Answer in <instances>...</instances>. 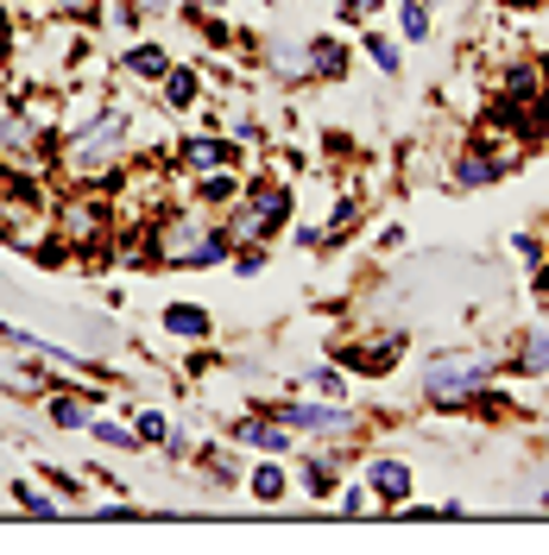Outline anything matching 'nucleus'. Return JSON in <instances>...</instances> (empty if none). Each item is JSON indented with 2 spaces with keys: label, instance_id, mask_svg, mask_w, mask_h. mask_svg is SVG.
I'll return each instance as SVG.
<instances>
[{
  "label": "nucleus",
  "instance_id": "f257e3e1",
  "mask_svg": "<svg viewBox=\"0 0 549 555\" xmlns=\"http://www.w3.org/2000/svg\"><path fill=\"white\" fill-rule=\"evenodd\" d=\"M127 139H133V102L127 95H107L102 114L89 127H76V133L58 139V177L64 183H114V171L133 158Z\"/></svg>",
  "mask_w": 549,
  "mask_h": 555
},
{
  "label": "nucleus",
  "instance_id": "f03ea898",
  "mask_svg": "<svg viewBox=\"0 0 549 555\" xmlns=\"http://www.w3.org/2000/svg\"><path fill=\"white\" fill-rule=\"evenodd\" d=\"M114 241V203L107 183H69V196L51 203V246L58 259H95Z\"/></svg>",
  "mask_w": 549,
  "mask_h": 555
},
{
  "label": "nucleus",
  "instance_id": "7ed1b4c3",
  "mask_svg": "<svg viewBox=\"0 0 549 555\" xmlns=\"http://www.w3.org/2000/svg\"><path fill=\"white\" fill-rule=\"evenodd\" d=\"M499 366H506V353L499 347H443V353H430L423 360V404L430 411H461V398L468 391H481V385L499 379Z\"/></svg>",
  "mask_w": 549,
  "mask_h": 555
},
{
  "label": "nucleus",
  "instance_id": "20e7f679",
  "mask_svg": "<svg viewBox=\"0 0 549 555\" xmlns=\"http://www.w3.org/2000/svg\"><path fill=\"white\" fill-rule=\"evenodd\" d=\"M266 411H272L278 423H291L297 436H309V442H329V449L367 436V416L354 411V404H342V398H278Z\"/></svg>",
  "mask_w": 549,
  "mask_h": 555
},
{
  "label": "nucleus",
  "instance_id": "39448f33",
  "mask_svg": "<svg viewBox=\"0 0 549 555\" xmlns=\"http://www.w3.org/2000/svg\"><path fill=\"white\" fill-rule=\"evenodd\" d=\"M518 171V145L506 139H493V127H486V139H474V145H461L455 158H448V190H493V183H506V177Z\"/></svg>",
  "mask_w": 549,
  "mask_h": 555
},
{
  "label": "nucleus",
  "instance_id": "423d86ee",
  "mask_svg": "<svg viewBox=\"0 0 549 555\" xmlns=\"http://www.w3.org/2000/svg\"><path fill=\"white\" fill-rule=\"evenodd\" d=\"M165 165H177L183 177H203V171H221V165H241L246 171V145L228 133H183L171 139V158Z\"/></svg>",
  "mask_w": 549,
  "mask_h": 555
},
{
  "label": "nucleus",
  "instance_id": "0eeeda50",
  "mask_svg": "<svg viewBox=\"0 0 549 555\" xmlns=\"http://www.w3.org/2000/svg\"><path fill=\"white\" fill-rule=\"evenodd\" d=\"M228 442H234L241 454H291V449H297V429H291V423H278L266 404H253V411L228 416Z\"/></svg>",
  "mask_w": 549,
  "mask_h": 555
},
{
  "label": "nucleus",
  "instance_id": "6e6552de",
  "mask_svg": "<svg viewBox=\"0 0 549 555\" xmlns=\"http://www.w3.org/2000/svg\"><path fill=\"white\" fill-rule=\"evenodd\" d=\"M38 404H44V416H51V429H89V423H95V411H102V385L69 391V385L51 379V391H44Z\"/></svg>",
  "mask_w": 549,
  "mask_h": 555
},
{
  "label": "nucleus",
  "instance_id": "1a4fd4ad",
  "mask_svg": "<svg viewBox=\"0 0 549 555\" xmlns=\"http://www.w3.org/2000/svg\"><path fill=\"white\" fill-rule=\"evenodd\" d=\"M367 492H373L385 512L405 505L411 499V461L405 454H367Z\"/></svg>",
  "mask_w": 549,
  "mask_h": 555
},
{
  "label": "nucleus",
  "instance_id": "9d476101",
  "mask_svg": "<svg viewBox=\"0 0 549 555\" xmlns=\"http://www.w3.org/2000/svg\"><path fill=\"white\" fill-rule=\"evenodd\" d=\"M398 353H405V335L398 328H385V335H373V341H354L347 347V373H360V379H385L392 366H398Z\"/></svg>",
  "mask_w": 549,
  "mask_h": 555
},
{
  "label": "nucleus",
  "instance_id": "9b49d317",
  "mask_svg": "<svg viewBox=\"0 0 549 555\" xmlns=\"http://www.w3.org/2000/svg\"><path fill=\"white\" fill-rule=\"evenodd\" d=\"M196 102H203V64L171 57V69L158 76V107H165V114H190Z\"/></svg>",
  "mask_w": 549,
  "mask_h": 555
},
{
  "label": "nucleus",
  "instance_id": "f8f14e48",
  "mask_svg": "<svg viewBox=\"0 0 549 555\" xmlns=\"http://www.w3.org/2000/svg\"><path fill=\"white\" fill-rule=\"evenodd\" d=\"M165 69H171V51H165L158 38H133V44L120 51V76H127L133 89H158Z\"/></svg>",
  "mask_w": 549,
  "mask_h": 555
},
{
  "label": "nucleus",
  "instance_id": "ddd939ff",
  "mask_svg": "<svg viewBox=\"0 0 549 555\" xmlns=\"http://www.w3.org/2000/svg\"><path fill=\"white\" fill-rule=\"evenodd\" d=\"M190 196H196L203 208H215V215H221V208H234V203L246 196V171H241V165H221V171L190 177Z\"/></svg>",
  "mask_w": 549,
  "mask_h": 555
},
{
  "label": "nucleus",
  "instance_id": "4468645a",
  "mask_svg": "<svg viewBox=\"0 0 549 555\" xmlns=\"http://www.w3.org/2000/svg\"><path fill=\"white\" fill-rule=\"evenodd\" d=\"M506 366H512L518 379H549V322H531V328L518 335Z\"/></svg>",
  "mask_w": 549,
  "mask_h": 555
},
{
  "label": "nucleus",
  "instance_id": "2eb2a0df",
  "mask_svg": "<svg viewBox=\"0 0 549 555\" xmlns=\"http://www.w3.org/2000/svg\"><path fill=\"white\" fill-rule=\"evenodd\" d=\"M304 51H309V82H342L347 76V38H335V33H316V38H304Z\"/></svg>",
  "mask_w": 549,
  "mask_h": 555
},
{
  "label": "nucleus",
  "instance_id": "dca6fc26",
  "mask_svg": "<svg viewBox=\"0 0 549 555\" xmlns=\"http://www.w3.org/2000/svg\"><path fill=\"white\" fill-rule=\"evenodd\" d=\"M246 492H253L259 505H284V499H291V467H284V454L253 461V467H246Z\"/></svg>",
  "mask_w": 549,
  "mask_h": 555
},
{
  "label": "nucleus",
  "instance_id": "f3484780",
  "mask_svg": "<svg viewBox=\"0 0 549 555\" xmlns=\"http://www.w3.org/2000/svg\"><path fill=\"white\" fill-rule=\"evenodd\" d=\"M158 328H165L171 341H208V335H215V315H208L203 304H165Z\"/></svg>",
  "mask_w": 549,
  "mask_h": 555
},
{
  "label": "nucleus",
  "instance_id": "a211bd4d",
  "mask_svg": "<svg viewBox=\"0 0 549 555\" xmlns=\"http://www.w3.org/2000/svg\"><path fill=\"white\" fill-rule=\"evenodd\" d=\"M7 492H13V505H20L26 518H69V499L64 492H51L44 480H13Z\"/></svg>",
  "mask_w": 549,
  "mask_h": 555
},
{
  "label": "nucleus",
  "instance_id": "6ab92c4d",
  "mask_svg": "<svg viewBox=\"0 0 549 555\" xmlns=\"http://www.w3.org/2000/svg\"><path fill=\"white\" fill-rule=\"evenodd\" d=\"M266 51V69H272L278 82H309V51L297 38H272V44H259Z\"/></svg>",
  "mask_w": 549,
  "mask_h": 555
},
{
  "label": "nucleus",
  "instance_id": "aec40b11",
  "mask_svg": "<svg viewBox=\"0 0 549 555\" xmlns=\"http://www.w3.org/2000/svg\"><path fill=\"white\" fill-rule=\"evenodd\" d=\"M335 486H342V454H335V449L309 454V467H304V499H335Z\"/></svg>",
  "mask_w": 549,
  "mask_h": 555
},
{
  "label": "nucleus",
  "instance_id": "412c9836",
  "mask_svg": "<svg viewBox=\"0 0 549 555\" xmlns=\"http://www.w3.org/2000/svg\"><path fill=\"white\" fill-rule=\"evenodd\" d=\"M133 436H139V449H165L171 442V411L165 404H133Z\"/></svg>",
  "mask_w": 549,
  "mask_h": 555
},
{
  "label": "nucleus",
  "instance_id": "4be33fe9",
  "mask_svg": "<svg viewBox=\"0 0 549 555\" xmlns=\"http://www.w3.org/2000/svg\"><path fill=\"white\" fill-rule=\"evenodd\" d=\"M392 20H398V38H405V44H430V33H436L430 0H398V7H392Z\"/></svg>",
  "mask_w": 549,
  "mask_h": 555
},
{
  "label": "nucleus",
  "instance_id": "5701e85b",
  "mask_svg": "<svg viewBox=\"0 0 549 555\" xmlns=\"http://www.w3.org/2000/svg\"><path fill=\"white\" fill-rule=\"evenodd\" d=\"M360 44H367V57H373L379 76H405V38H392V33H367Z\"/></svg>",
  "mask_w": 549,
  "mask_h": 555
},
{
  "label": "nucleus",
  "instance_id": "b1692460",
  "mask_svg": "<svg viewBox=\"0 0 549 555\" xmlns=\"http://www.w3.org/2000/svg\"><path fill=\"white\" fill-rule=\"evenodd\" d=\"M82 436H95L102 449H120V454H133L139 449V436H133V423H120V416H95Z\"/></svg>",
  "mask_w": 549,
  "mask_h": 555
},
{
  "label": "nucleus",
  "instance_id": "393cba45",
  "mask_svg": "<svg viewBox=\"0 0 549 555\" xmlns=\"http://www.w3.org/2000/svg\"><path fill=\"white\" fill-rule=\"evenodd\" d=\"M309 391L316 398H347V366H309Z\"/></svg>",
  "mask_w": 549,
  "mask_h": 555
},
{
  "label": "nucleus",
  "instance_id": "a878e982",
  "mask_svg": "<svg viewBox=\"0 0 549 555\" xmlns=\"http://www.w3.org/2000/svg\"><path fill=\"white\" fill-rule=\"evenodd\" d=\"M335 505H342V518H373V492L367 486H335Z\"/></svg>",
  "mask_w": 549,
  "mask_h": 555
},
{
  "label": "nucleus",
  "instance_id": "bb28decb",
  "mask_svg": "<svg viewBox=\"0 0 549 555\" xmlns=\"http://www.w3.org/2000/svg\"><path fill=\"white\" fill-rule=\"evenodd\" d=\"M38 480L51 486V492H64V499H76V492H89V480H76V474H64V467H51V461H38Z\"/></svg>",
  "mask_w": 549,
  "mask_h": 555
},
{
  "label": "nucleus",
  "instance_id": "cd10ccee",
  "mask_svg": "<svg viewBox=\"0 0 549 555\" xmlns=\"http://www.w3.org/2000/svg\"><path fill=\"white\" fill-rule=\"evenodd\" d=\"M512 253L531 266V272H537V266L549 259V241H544V234H512Z\"/></svg>",
  "mask_w": 549,
  "mask_h": 555
},
{
  "label": "nucleus",
  "instance_id": "c85d7f7f",
  "mask_svg": "<svg viewBox=\"0 0 549 555\" xmlns=\"http://www.w3.org/2000/svg\"><path fill=\"white\" fill-rule=\"evenodd\" d=\"M196 442H203L196 429H171V442H165V454H171L177 467H190V461H196Z\"/></svg>",
  "mask_w": 549,
  "mask_h": 555
},
{
  "label": "nucleus",
  "instance_id": "c756f323",
  "mask_svg": "<svg viewBox=\"0 0 549 555\" xmlns=\"http://www.w3.org/2000/svg\"><path fill=\"white\" fill-rule=\"evenodd\" d=\"M266 272V246H234V278H259Z\"/></svg>",
  "mask_w": 549,
  "mask_h": 555
},
{
  "label": "nucleus",
  "instance_id": "7c9ffc66",
  "mask_svg": "<svg viewBox=\"0 0 549 555\" xmlns=\"http://www.w3.org/2000/svg\"><path fill=\"white\" fill-rule=\"evenodd\" d=\"M335 13H342V20H360V26H367L373 13H385V0H335Z\"/></svg>",
  "mask_w": 549,
  "mask_h": 555
},
{
  "label": "nucleus",
  "instance_id": "2f4dec72",
  "mask_svg": "<svg viewBox=\"0 0 549 555\" xmlns=\"http://www.w3.org/2000/svg\"><path fill=\"white\" fill-rule=\"evenodd\" d=\"M95 518H107V524H133V518H145L139 505H127V499H107V505H95Z\"/></svg>",
  "mask_w": 549,
  "mask_h": 555
},
{
  "label": "nucleus",
  "instance_id": "473e14b6",
  "mask_svg": "<svg viewBox=\"0 0 549 555\" xmlns=\"http://www.w3.org/2000/svg\"><path fill=\"white\" fill-rule=\"evenodd\" d=\"M13 38H20V20H13V7L0 0V64H7V51H13Z\"/></svg>",
  "mask_w": 549,
  "mask_h": 555
},
{
  "label": "nucleus",
  "instance_id": "72a5a7b5",
  "mask_svg": "<svg viewBox=\"0 0 549 555\" xmlns=\"http://www.w3.org/2000/svg\"><path fill=\"white\" fill-rule=\"evenodd\" d=\"M139 13H145V20H165V13H177V0H133Z\"/></svg>",
  "mask_w": 549,
  "mask_h": 555
},
{
  "label": "nucleus",
  "instance_id": "f704fd0d",
  "mask_svg": "<svg viewBox=\"0 0 549 555\" xmlns=\"http://www.w3.org/2000/svg\"><path fill=\"white\" fill-rule=\"evenodd\" d=\"M196 7H203V13H228V0H196Z\"/></svg>",
  "mask_w": 549,
  "mask_h": 555
},
{
  "label": "nucleus",
  "instance_id": "c9c22d12",
  "mask_svg": "<svg viewBox=\"0 0 549 555\" xmlns=\"http://www.w3.org/2000/svg\"><path fill=\"white\" fill-rule=\"evenodd\" d=\"M436 7H448V0H430V13H436Z\"/></svg>",
  "mask_w": 549,
  "mask_h": 555
},
{
  "label": "nucleus",
  "instance_id": "e433bc0d",
  "mask_svg": "<svg viewBox=\"0 0 549 555\" xmlns=\"http://www.w3.org/2000/svg\"><path fill=\"white\" fill-rule=\"evenodd\" d=\"M544 449H549V423H544Z\"/></svg>",
  "mask_w": 549,
  "mask_h": 555
}]
</instances>
